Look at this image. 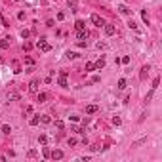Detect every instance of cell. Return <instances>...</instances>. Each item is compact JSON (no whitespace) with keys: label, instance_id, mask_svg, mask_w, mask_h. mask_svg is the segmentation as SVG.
<instances>
[{"label":"cell","instance_id":"e575fe53","mask_svg":"<svg viewBox=\"0 0 162 162\" xmlns=\"http://www.w3.org/2000/svg\"><path fill=\"white\" fill-rule=\"evenodd\" d=\"M25 63H27V65H33V63H34V61H33V59H31V57H25Z\"/></svg>","mask_w":162,"mask_h":162},{"label":"cell","instance_id":"4316f807","mask_svg":"<svg viewBox=\"0 0 162 162\" xmlns=\"http://www.w3.org/2000/svg\"><path fill=\"white\" fill-rule=\"evenodd\" d=\"M158 82H160V78L156 76V78H154V80H153V90H156V88H158Z\"/></svg>","mask_w":162,"mask_h":162},{"label":"cell","instance_id":"2e32d148","mask_svg":"<svg viewBox=\"0 0 162 162\" xmlns=\"http://www.w3.org/2000/svg\"><path fill=\"white\" fill-rule=\"evenodd\" d=\"M67 4H69V8H76V4H78V0H67Z\"/></svg>","mask_w":162,"mask_h":162},{"label":"cell","instance_id":"d6986e66","mask_svg":"<svg viewBox=\"0 0 162 162\" xmlns=\"http://www.w3.org/2000/svg\"><path fill=\"white\" fill-rule=\"evenodd\" d=\"M46 141H48V137H46V136L42 133V136L38 137V143H40V145H46Z\"/></svg>","mask_w":162,"mask_h":162},{"label":"cell","instance_id":"5b68a950","mask_svg":"<svg viewBox=\"0 0 162 162\" xmlns=\"http://www.w3.org/2000/svg\"><path fill=\"white\" fill-rule=\"evenodd\" d=\"M115 33H116L115 25H105V34H107V36H113Z\"/></svg>","mask_w":162,"mask_h":162},{"label":"cell","instance_id":"d4e9b609","mask_svg":"<svg viewBox=\"0 0 162 162\" xmlns=\"http://www.w3.org/2000/svg\"><path fill=\"white\" fill-rule=\"evenodd\" d=\"M50 153H51V151L48 149V147H44V149H42V154H44L46 158H50Z\"/></svg>","mask_w":162,"mask_h":162},{"label":"cell","instance_id":"44dd1931","mask_svg":"<svg viewBox=\"0 0 162 162\" xmlns=\"http://www.w3.org/2000/svg\"><path fill=\"white\" fill-rule=\"evenodd\" d=\"M124 88H126V80L120 78V80H118V90H124Z\"/></svg>","mask_w":162,"mask_h":162},{"label":"cell","instance_id":"9a60e30c","mask_svg":"<svg viewBox=\"0 0 162 162\" xmlns=\"http://www.w3.org/2000/svg\"><path fill=\"white\" fill-rule=\"evenodd\" d=\"M40 122H42V124H50V122H51V118H50L48 115H44V116H40Z\"/></svg>","mask_w":162,"mask_h":162},{"label":"cell","instance_id":"7a4b0ae2","mask_svg":"<svg viewBox=\"0 0 162 162\" xmlns=\"http://www.w3.org/2000/svg\"><path fill=\"white\" fill-rule=\"evenodd\" d=\"M36 48H38L40 51H44V53L51 50V46H50V44H48V42H46V40H44V38H40V40H38V44H36Z\"/></svg>","mask_w":162,"mask_h":162},{"label":"cell","instance_id":"ba28073f","mask_svg":"<svg viewBox=\"0 0 162 162\" xmlns=\"http://www.w3.org/2000/svg\"><path fill=\"white\" fill-rule=\"evenodd\" d=\"M149 71H151V67H149V65H145V67L141 69V80H145V76L149 74Z\"/></svg>","mask_w":162,"mask_h":162},{"label":"cell","instance_id":"9c48e42d","mask_svg":"<svg viewBox=\"0 0 162 162\" xmlns=\"http://www.w3.org/2000/svg\"><path fill=\"white\" fill-rule=\"evenodd\" d=\"M36 99H38V103H44L48 99V94H46V92H40V94L36 95Z\"/></svg>","mask_w":162,"mask_h":162},{"label":"cell","instance_id":"5bb4252c","mask_svg":"<svg viewBox=\"0 0 162 162\" xmlns=\"http://www.w3.org/2000/svg\"><path fill=\"white\" fill-rule=\"evenodd\" d=\"M103 67H105V59L101 57V59H97V61H95V69H103Z\"/></svg>","mask_w":162,"mask_h":162},{"label":"cell","instance_id":"603a6c76","mask_svg":"<svg viewBox=\"0 0 162 162\" xmlns=\"http://www.w3.org/2000/svg\"><path fill=\"white\" fill-rule=\"evenodd\" d=\"M2 132H4V133H6V136H8V133H10V132H12V128H10L8 124H4V126H2Z\"/></svg>","mask_w":162,"mask_h":162},{"label":"cell","instance_id":"4fadbf2b","mask_svg":"<svg viewBox=\"0 0 162 162\" xmlns=\"http://www.w3.org/2000/svg\"><path fill=\"white\" fill-rule=\"evenodd\" d=\"M74 29H76V31L86 29V23H84V21H76V23H74Z\"/></svg>","mask_w":162,"mask_h":162},{"label":"cell","instance_id":"cb8c5ba5","mask_svg":"<svg viewBox=\"0 0 162 162\" xmlns=\"http://www.w3.org/2000/svg\"><path fill=\"white\" fill-rule=\"evenodd\" d=\"M21 36H23V38L27 40V38H29V36H31V33H29V31H27V29H23V31H21Z\"/></svg>","mask_w":162,"mask_h":162},{"label":"cell","instance_id":"83f0119b","mask_svg":"<svg viewBox=\"0 0 162 162\" xmlns=\"http://www.w3.org/2000/svg\"><path fill=\"white\" fill-rule=\"evenodd\" d=\"M63 126H65V124H63V120H56V128H63Z\"/></svg>","mask_w":162,"mask_h":162},{"label":"cell","instance_id":"3957f363","mask_svg":"<svg viewBox=\"0 0 162 162\" xmlns=\"http://www.w3.org/2000/svg\"><path fill=\"white\" fill-rule=\"evenodd\" d=\"M90 19H92V23H94L95 27H103V25H105V23H103V19H101V15H99V13H92V17H90Z\"/></svg>","mask_w":162,"mask_h":162},{"label":"cell","instance_id":"8992f818","mask_svg":"<svg viewBox=\"0 0 162 162\" xmlns=\"http://www.w3.org/2000/svg\"><path fill=\"white\" fill-rule=\"evenodd\" d=\"M76 36H78V40H86V38H88V31H86V29L76 31Z\"/></svg>","mask_w":162,"mask_h":162},{"label":"cell","instance_id":"7402d4cb","mask_svg":"<svg viewBox=\"0 0 162 162\" xmlns=\"http://www.w3.org/2000/svg\"><path fill=\"white\" fill-rule=\"evenodd\" d=\"M67 57H69V59H76L78 53H74V51H67Z\"/></svg>","mask_w":162,"mask_h":162},{"label":"cell","instance_id":"1f68e13d","mask_svg":"<svg viewBox=\"0 0 162 162\" xmlns=\"http://www.w3.org/2000/svg\"><path fill=\"white\" fill-rule=\"evenodd\" d=\"M69 145L74 147V145H76V139H74V137H71V139H69Z\"/></svg>","mask_w":162,"mask_h":162},{"label":"cell","instance_id":"7c38bea8","mask_svg":"<svg viewBox=\"0 0 162 162\" xmlns=\"http://www.w3.org/2000/svg\"><path fill=\"white\" fill-rule=\"evenodd\" d=\"M8 99H10V101H17V99H19V94H17V92H10Z\"/></svg>","mask_w":162,"mask_h":162},{"label":"cell","instance_id":"ffe728a7","mask_svg":"<svg viewBox=\"0 0 162 162\" xmlns=\"http://www.w3.org/2000/svg\"><path fill=\"white\" fill-rule=\"evenodd\" d=\"M113 124H115V126H120V124H122V118H120V116H115V118H113Z\"/></svg>","mask_w":162,"mask_h":162},{"label":"cell","instance_id":"8fae6325","mask_svg":"<svg viewBox=\"0 0 162 162\" xmlns=\"http://www.w3.org/2000/svg\"><path fill=\"white\" fill-rule=\"evenodd\" d=\"M0 48H2V50H8V48H10V38H2V42H0Z\"/></svg>","mask_w":162,"mask_h":162},{"label":"cell","instance_id":"52a82bcc","mask_svg":"<svg viewBox=\"0 0 162 162\" xmlns=\"http://www.w3.org/2000/svg\"><path fill=\"white\" fill-rule=\"evenodd\" d=\"M38 90V80H31L29 84V92H36Z\"/></svg>","mask_w":162,"mask_h":162},{"label":"cell","instance_id":"ac0fdd59","mask_svg":"<svg viewBox=\"0 0 162 162\" xmlns=\"http://www.w3.org/2000/svg\"><path fill=\"white\" fill-rule=\"evenodd\" d=\"M86 71H95V63H86Z\"/></svg>","mask_w":162,"mask_h":162},{"label":"cell","instance_id":"277c9868","mask_svg":"<svg viewBox=\"0 0 162 162\" xmlns=\"http://www.w3.org/2000/svg\"><path fill=\"white\" fill-rule=\"evenodd\" d=\"M50 156L53 158V160H61V158H63V151H51Z\"/></svg>","mask_w":162,"mask_h":162},{"label":"cell","instance_id":"d6a6232c","mask_svg":"<svg viewBox=\"0 0 162 162\" xmlns=\"http://www.w3.org/2000/svg\"><path fill=\"white\" fill-rule=\"evenodd\" d=\"M57 19H59V21H63V19H65V13L59 12V13H57Z\"/></svg>","mask_w":162,"mask_h":162},{"label":"cell","instance_id":"484cf974","mask_svg":"<svg viewBox=\"0 0 162 162\" xmlns=\"http://www.w3.org/2000/svg\"><path fill=\"white\" fill-rule=\"evenodd\" d=\"M141 19H143V21L149 25V17H147V12H141Z\"/></svg>","mask_w":162,"mask_h":162},{"label":"cell","instance_id":"4dcf8cb0","mask_svg":"<svg viewBox=\"0 0 162 162\" xmlns=\"http://www.w3.org/2000/svg\"><path fill=\"white\" fill-rule=\"evenodd\" d=\"M36 154H38V153H36V151H34V149H31V151H29V156H31V158H34V156H36Z\"/></svg>","mask_w":162,"mask_h":162},{"label":"cell","instance_id":"6da1fadb","mask_svg":"<svg viewBox=\"0 0 162 162\" xmlns=\"http://www.w3.org/2000/svg\"><path fill=\"white\" fill-rule=\"evenodd\" d=\"M67 74H69L67 71H61V73H59V78H57V84H59L61 88H67V86H69V84H67Z\"/></svg>","mask_w":162,"mask_h":162},{"label":"cell","instance_id":"30bf717a","mask_svg":"<svg viewBox=\"0 0 162 162\" xmlns=\"http://www.w3.org/2000/svg\"><path fill=\"white\" fill-rule=\"evenodd\" d=\"M86 113H88V115H94V113H97V105H88V107H86Z\"/></svg>","mask_w":162,"mask_h":162},{"label":"cell","instance_id":"f1b7e54d","mask_svg":"<svg viewBox=\"0 0 162 162\" xmlns=\"http://www.w3.org/2000/svg\"><path fill=\"white\" fill-rule=\"evenodd\" d=\"M118 10H120V13H128V12H130V10H128V8H126V6H124V4H122V6H120V8H118Z\"/></svg>","mask_w":162,"mask_h":162},{"label":"cell","instance_id":"e0dca14e","mask_svg":"<svg viewBox=\"0 0 162 162\" xmlns=\"http://www.w3.org/2000/svg\"><path fill=\"white\" fill-rule=\"evenodd\" d=\"M38 122H40V116H33V118H31V126H36Z\"/></svg>","mask_w":162,"mask_h":162},{"label":"cell","instance_id":"f546056e","mask_svg":"<svg viewBox=\"0 0 162 162\" xmlns=\"http://www.w3.org/2000/svg\"><path fill=\"white\" fill-rule=\"evenodd\" d=\"M120 61H122L124 65H128V63H130V57H128V56H124V57H122V59H120Z\"/></svg>","mask_w":162,"mask_h":162},{"label":"cell","instance_id":"d590c367","mask_svg":"<svg viewBox=\"0 0 162 162\" xmlns=\"http://www.w3.org/2000/svg\"><path fill=\"white\" fill-rule=\"evenodd\" d=\"M97 48H99V50H103V48H107V44H103V42H97Z\"/></svg>","mask_w":162,"mask_h":162},{"label":"cell","instance_id":"836d02e7","mask_svg":"<svg viewBox=\"0 0 162 162\" xmlns=\"http://www.w3.org/2000/svg\"><path fill=\"white\" fill-rule=\"evenodd\" d=\"M17 17H19V19L23 21V19H25V12H19V13H17Z\"/></svg>","mask_w":162,"mask_h":162}]
</instances>
